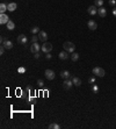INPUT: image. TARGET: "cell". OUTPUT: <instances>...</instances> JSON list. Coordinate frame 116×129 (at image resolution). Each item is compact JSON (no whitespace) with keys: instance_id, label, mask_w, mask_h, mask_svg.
<instances>
[{"instance_id":"29","label":"cell","mask_w":116,"mask_h":129,"mask_svg":"<svg viewBox=\"0 0 116 129\" xmlns=\"http://www.w3.org/2000/svg\"><path fill=\"white\" fill-rule=\"evenodd\" d=\"M19 72H20V73H23V72H26V69H25V68H20V69H19Z\"/></svg>"},{"instance_id":"14","label":"cell","mask_w":116,"mask_h":129,"mask_svg":"<svg viewBox=\"0 0 116 129\" xmlns=\"http://www.w3.org/2000/svg\"><path fill=\"white\" fill-rule=\"evenodd\" d=\"M58 57H59V59L62 60H66L70 56H69V54H67V51H62L59 52V55H58Z\"/></svg>"},{"instance_id":"33","label":"cell","mask_w":116,"mask_h":129,"mask_svg":"<svg viewBox=\"0 0 116 129\" xmlns=\"http://www.w3.org/2000/svg\"><path fill=\"white\" fill-rule=\"evenodd\" d=\"M113 14H114V15H115V16H116V7H115V8H114V9H113Z\"/></svg>"},{"instance_id":"3","label":"cell","mask_w":116,"mask_h":129,"mask_svg":"<svg viewBox=\"0 0 116 129\" xmlns=\"http://www.w3.org/2000/svg\"><path fill=\"white\" fill-rule=\"evenodd\" d=\"M41 49H42V51L44 52V54H48V52H50L52 50V44L49 42H44Z\"/></svg>"},{"instance_id":"4","label":"cell","mask_w":116,"mask_h":129,"mask_svg":"<svg viewBox=\"0 0 116 129\" xmlns=\"http://www.w3.org/2000/svg\"><path fill=\"white\" fill-rule=\"evenodd\" d=\"M44 76H45V78H46L48 80H54V79H55L54 70H50V69L45 70V71H44Z\"/></svg>"},{"instance_id":"11","label":"cell","mask_w":116,"mask_h":129,"mask_svg":"<svg viewBox=\"0 0 116 129\" xmlns=\"http://www.w3.org/2000/svg\"><path fill=\"white\" fill-rule=\"evenodd\" d=\"M87 26L91 30H95L96 28H98V23L94 21V20H89L88 22H87Z\"/></svg>"},{"instance_id":"23","label":"cell","mask_w":116,"mask_h":129,"mask_svg":"<svg viewBox=\"0 0 116 129\" xmlns=\"http://www.w3.org/2000/svg\"><path fill=\"white\" fill-rule=\"evenodd\" d=\"M59 128H61V126L57 124V123H51V124H49V129H59Z\"/></svg>"},{"instance_id":"13","label":"cell","mask_w":116,"mask_h":129,"mask_svg":"<svg viewBox=\"0 0 116 129\" xmlns=\"http://www.w3.org/2000/svg\"><path fill=\"white\" fill-rule=\"evenodd\" d=\"M61 77H62L63 79H70V78H71V73H70L67 70H64V71L61 72Z\"/></svg>"},{"instance_id":"15","label":"cell","mask_w":116,"mask_h":129,"mask_svg":"<svg viewBox=\"0 0 116 129\" xmlns=\"http://www.w3.org/2000/svg\"><path fill=\"white\" fill-rule=\"evenodd\" d=\"M7 8H8L9 12H14L15 9L18 8V5H16V2H9L7 5Z\"/></svg>"},{"instance_id":"7","label":"cell","mask_w":116,"mask_h":129,"mask_svg":"<svg viewBox=\"0 0 116 129\" xmlns=\"http://www.w3.org/2000/svg\"><path fill=\"white\" fill-rule=\"evenodd\" d=\"M41 48H42V47H40V44L37 42L31 43V45H30V51L33 52V54H36V52H38L41 50Z\"/></svg>"},{"instance_id":"12","label":"cell","mask_w":116,"mask_h":129,"mask_svg":"<svg viewBox=\"0 0 116 129\" xmlns=\"http://www.w3.org/2000/svg\"><path fill=\"white\" fill-rule=\"evenodd\" d=\"M98 14L101 17H106V16H107V9L105 8V7H99Z\"/></svg>"},{"instance_id":"30","label":"cell","mask_w":116,"mask_h":129,"mask_svg":"<svg viewBox=\"0 0 116 129\" xmlns=\"http://www.w3.org/2000/svg\"><path fill=\"white\" fill-rule=\"evenodd\" d=\"M94 81H95V79H94V78H89V79H88V83H89V84H93Z\"/></svg>"},{"instance_id":"24","label":"cell","mask_w":116,"mask_h":129,"mask_svg":"<svg viewBox=\"0 0 116 129\" xmlns=\"http://www.w3.org/2000/svg\"><path fill=\"white\" fill-rule=\"evenodd\" d=\"M40 38H38V36H36V35H34L33 37H31V43H36L37 41H38Z\"/></svg>"},{"instance_id":"25","label":"cell","mask_w":116,"mask_h":129,"mask_svg":"<svg viewBox=\"0 0 116 129\" xmlns=\"http://www.w3.org/2000/svg\"><path fill=\"white\" fill-rule=\"evenodd\" d=\"M108 4H109V6H111V7H115L116 1H115V0H109V1H108Z\"/></svg>"},{"instance_id":"16","label":"cell","mask_w":116,"mask_h":129,"mask_svg":"<svg viewBox=\"0 0 116 129\" xmlns=\"http://www.w3.org/2000/svg\"><path fill=\"white\" fill-rule=\"evenodd\" d=\"M2 45H4L7 50H9V49H12V48H13V43L10 42L9 40H5V42L2 43Z\"/></svg>"},{"instance_id":"17","label":"cell","mask_w":116,"mask_h":129,"mask_svg":"<svg viewBox=\"0 0 116 129\" xmlns=\"http://www.w3.org/2000/svg\"><path fill=\"white\" fill-rule=\"evenodd\" d=\"M72 81H73V85L74 86H80L81 85V79L79 77H72Z\"/></svg>"},{"instance_id":"2","label":"cell","mask_w":116,"mask_h":129,"mask_svg":"<svg viewBox=\"0 0 116 129\" xmlns=\"http://www.w3.org/2000/svg\"><path fill=\"white\" fill-rule=\"evenodd\" d=\"M92 72H93V75H95L96 77H100V78L105 77V75H106L105 70L102 69V68H99V66H96V68H94Z\"/></svg>"},{"instance_id":"27","label":"cell","mask_w":116,"mask_h":129,"mask_svg":"<svg viewBox=\"0 0 116 129\" xmlns=\"http://www.w3.org/2000/svg\"><path fill=\"white\" fill-rule=\"evenodd\" d=\"M37 84H38L40 87H42V86H43V80H42V79H38V80H37Z\"/></svg>"},{"instance_id":"18","label":"cell","mask_w":116,"mask_h":129,"mask_svg":"<svg viewBox=\"0 0 116 129\" xmlns=\"http://www.w3.org/2000/svg\"><path fill=\"white\" fill-rule=\"evenodd\" d=\"M6 26H7V29H8V30H13V29L15 28V23H14L12 20H9L8 22H7V25H6Z\"/></svg>"},{"instance_id":"19","label":"cell","mask_w":116,"mask_h":129,"mask_svg":"<svg viewBox=\"0 0 116 129\" xmlns=\"http://www.w3.org/2000/svg\"><path fill=\"white\" fill-rule=\"evenodd\" d=\"M7 9L8 8H7V5H6V4H4V2L0 4V13H1V14H4Z\"/></svg>"},{"instance_id":"1","label":"cell","mask_w":116,"mask_h":129,"mask_svg":"<svg viewBox=\"0 0 116 129\" xmlns=\"http://www.w3.org/2000/svg\"><path fill=\"white\" fill-rule=\"evenodd\" d=\"M63 48H64V50L67 52H74V49H76V45L73 44L72 42H64L63 44Z\"/></svg>"},{"instance_id":"21","label":"cell","mask_w":116,"mask_h":129,"mask_svg":"<svg viewBox=\"0 0 116 129\" xmlns=\"http://www.w3.org/2000/svg\"><path fill=\"white\" fill-rule=\"evenodd\" d=\"M94 5L96 7H102L103 5V0H94Z\"/></svg>"},{"instance_id":"5","label":"cell","mask_w":116,"mask_h":129,"mask_svg":"<svg viewBox=\"0 0 116 129\" xmlns=\"http://www.w3.org/2000/svg\"><path fill=\"white\" fill-rule=\"evenodd\" d=\"M72 85H73L72 79H65V80L63 81V88L66 90V91H69V90L72 87Z\"/></svg>"},{"instance_id":"9","label":"cell","mask_w":116,"mask_h":129,"mask_svg":"<svg viewBox=\"0 0 116 129\" xmlns=\"http://www.w3.org/2000/svg\"><path fill=\"white\" fill-rule=\"evenodd\" d=\"M9 21V17H8V15L7 14H1L0 15V23L1 25H7V22Z\"/></svg>"},{"instance_id":"22","label":"cell","mask_w":116,"mask_h":129,"mask_svg":"<svg viewBox=\"0 0 116 129\" xmlns=\"http://www.w3.org/2000/svg\"><path fill=\"white\" fill-rule=\"evenodd\" d=\"M30 32H31V34L36 35V34H38L41 30H40V28H38V27H34V28H31V29H30Z\"/></svg>"},{"instance_id":"32","label":"cell","mask_w":116,"mask_h":129,"mask_svg":"<svg viewBox=\"0 0 116 129\" xmlns=\"http://www.w3.org/2000/svg\"><path fill=\"white\" fill-rule=\"evenodd\" d=\"M93 91H94L95 93L98 92V86H96V85H94V86H93Z\"/></svg>"},{"instance_id":"31","label":"cell","mask_w":116,"mask_h":129,"mask_svg":"<svg viewBox=\"0 0 116 129\" xmlns=\"http://www.w3.org/2000/svg\"><path fill=\"white\" fill-rule=\"evenodd\" d=\"M40 56H41V55H40V52H36V54H34V57H35L36 59H37V58H40Z\"/></svg>"},{"instance_id":"10","label":"cell","mask_w":116,"mask_h":129,"mask_svg":"<svg viewBox=\"0 0 116 129\" xmlns=\"http://www.w3.org/2000/svg\"><path fill=\"white\" fill-rule=\"evenodd\" d=\"M38 38H40L43 43L46 42V40H48V34H46L45 32H43V30H41V32L38 33Z\"/></svg>"},{"instance_id":"28","label":"cell","mask_w":116,"mask_h":129,"mask_svg":"<svg viewBox=\"0 0 116 129\" xmlns=\"http://www.w3.org/2000/svg\"><path fill=\"white\" fill-rule=\"evenodd\" d=\"M51 57H52V56H51V54H50V52L45 54V58H46V59H51Z\"/></svg>"},{"instance_id":"8","label":"cell","mask_w":116,"mask_h":129,"mask_svg":"<svg viewBox=\"0 0 116 129\" xmlns=\"http://www.w3.org/2000/svg\"><path fill=\"white\" fill-rule=\"evenodd\" d=\"M87 12H88L89 15H95V14H98V7L95 6V5H93V6H89L88 9H87Z\"/></svg>"},{"instance_id":"6","label":"cell","mask_w":116,"mask_h":129,"mask_svg":"<svg viewBox=\"0 0 116 129\" xmlns=\"http://www.w3.org/2000/svg\"><path fill=\"white\" fill-rule=\"evenodd\" d=\"M28 42V38H27V36L26 35H23V34H20L18 36V43L19 44H22V45H26Z\"/></svg>"},{"instance_id":"20","label":"cell","mask_w":116,"mask_h":129,"mask_svg":"<svg viewBox=\"0 0 116 129\" xmlns=\"http://www.w3.org/2000/svg\"><path fill=\"white\" fill-rule=\"evenodd\" d=\"M71 59H72V62H77V60L79 59V54H77V52H72Z\"/></svg>"},{"instance_id":"26","label":"cell","mask_w":116,"mask_h":129,"mask_svg":"<svg viewBox=\"0 0 116 129\" xmlns=\"http://www.w3.org/2000/svg\"><path fill=\"white\" fill-rule=\"evenodd\" d=\"M5 49H6V48H5L4 45H2V47H0V55H4V52H5Z\"/></svg>"}]
</instances>
